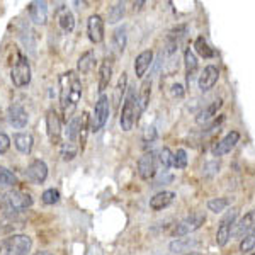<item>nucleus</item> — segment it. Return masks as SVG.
Instances as JSON below:
<instances>
[{"label": "nucleus", "mask_w": 255, "mask_h": 255, "mask_svg": "<svg viewBox=\"0 0 255 255\" xmlns=\"http://www.w3.org/2000/svg\"><path fill=\"white\" fill-rule=\"evenodd\" d=\"M255 249V228L252 230L250 233H247V235L242 238V242H240V252H250V250H254Z\"/></svg>", "instance_id": "nucleus-39"}, {"label": "nucleus", "mask_w": 255, "mask_h": 255, "mask_svg": "<svg viewBox=\"0 0 255 255\" xmlns=\"http://www.w3.org/2000/svg\"><path fill=\"white\" fill-rule=\"evenodd\" d=\"M113 70H114L113 60L106 58L104 61H102L101 68H99V89H97L101 96H104L106 89L109 87L111 80H113Z\"/></svg>", "instance_id": "nucleus-17"}, {"label": "nucleus", "mask_w": 255, "mask_h": 255, "mask_svg": "<svg viewBox=\"0 0 255 255\" xmlns=\"http://www.w3.org/2000/svg\"><path fill=\"white\" fill-rule=\"evenodd\" d=\"M155 139H157V129H155L153 126H148L145 129V133H143V141H145V143H153Z\"/></svg>", "instance_id": "nucleus-44"}, {"label": "nucleus", "mask_w": 255, "mask_h": 255, "mask_svg": "<svg viewBox=\"0 0 255 255\" xmlns=\"http://www.w3.org/2000/svg\"><path fill=\"white\" fill-rule=\"evenodd\" d=\"M60 106L61 113L65 116V121H70L75 114L79 102L82 97V80L77 75V72L70 70L60 77Z\"/></svg>", "instance_id": "nucleus-1"}, {"label": "nucleus", "mask_w": 255, "mask_h": 255, "mask_svg": "<svg viewBox=\"0 0 255 255\" xmlns=\"http://www.w3.org/2000/svg\"><path fill=\"white\" fill-rule=\"evenodd\" d=\"M87 34L92 43H101L104 39V20L99 14L90 15L87 20Z\"/></svg>", "instance_id": "nucleus-13"}, {"label": "nucleus", "mask_w": 255, "mask_h": 255, "mask_svg": "<svg viewBox=\"0 0 255 255\" xmlns=\"http://www.w3.org/2000/svg\"><path fill=\"white\" fill-rule=\"evenodd\" d=\"M218 79H220V70H218L215 65H208V67L203 70V73L199 75L201 92H208V90H211L216 85Z\"/></svg>", "instance_id": "nucleus-15"}, {"label": "nucleus", "mask_w": 255, "mask_h": 255, "mask_svg": "<svg viewBox=\"0 0 255 255\" xmlns=\"http://www.w3.org/2000/svg\"><path fill=\"white\" fill-rule=\"evenodd\" d=\"M221 106H223V101H221V99H218V101L211 102L209 106H206V108H204L199 114H197V118H196L197 125H204V123H208L209 119L215 118V114L218 113V109H220Z\"/></svg>", "instance_id": "nucleus-24"}, {"label": "nucleus", "mask_w": 255, "mask_h": 255, "mask_svg": "<svg viewBox=\"0 0 255 255\" xmlns=\"http://www.w3.org/2000/svg\"><path fill=\"white\" fill-rule=\"evenodd\" d=\"M194 49L196 53L199 56H203V58H213V56L216 55L215 49H213L211 46L208 44V41L203 38V36H199L196 41H194Z\"/></svg>", "instance_id": "nucleus-30"}, {"label": "nucleus", "mask_w": 255, "mask_h": 255, "mask_svg": "<svg viewBox=\"0 0 255 255\" xmlns=\"http://www.w3.org/2000/svg\"><path fill=\"white\" fill-rule=\"evenodd\" d=\"M138 174L143 180H150L153 179L157 174V162H155V153H145L143 157H139L138 160Z\"/></svg>", "instance_id": "nucleus-11"}, {"label": "nucleus", "mask_w": 255, "mask_h": 255, "mask_svg": "<svg viewBox=\"0 0 255 255\" xmlns=\"http://www.w3.org/2000/svg\"><path fill=\"white\" fill-rule=\"evenodd\" d=\"M41 201H43L44 204H48V206L56 204L60 201V192L56 191V189H46V191L41 194Z\"/></svg>", "instance_id": "nucleus-40"}, {"label": "nucleus", "mask_w": 255, "mask_h": 255, "mask_svg": "<svg viewBox=\"0 0 255 255\" xmlns=\"http://www.w3.org/2000/svg\"><path fill=\"white\" fill-rule=\"evenodd\" d=\"M9 148H10V138L7 136L5 133H2V131H0V155L7 153V151H9Z\"/></svg>", "instance_id": "nucleus-43"}, {"label": "nucleus", "mask_w": 255, "mask_h": 255, "mask_svg": "<svg viewBox=\"0 0 255 255\" xmlns=\"http://www.w3.org/2000/svg\"><path fill=\"white\" fill-rule=\"evenodd\" d=\"M158 160H160V165L163 167V172L167 170V168L172 167V160H174V153L170 151V148L163 146L162 150L158 151Z\"/></svg>", "instance_id": "nucleus-38"}, {"label": "nucleus", "mask_w": 255, "mask_h": 255, "mask_svg": "<svg viewBox=\"0 0 255 255\" xmlns=\"http://www.w3.org/2000/svg\"><path fill=\"white\" fill-rule=\"evenodd\" d=\"M133 5H134V10H136V9H141V5H145V2H134Z\"/></svg>", "instance_id": "nucleus-47"}, {"label": "nucleus", "mask_w": 255, "mask_h": 255, "mask_svg": "<svg viewBox=\"0 0 255 255\" xmlns=\"http://www.w3.org/2000/svg\"><path fill=\"white\" fill-rule=\"evenodd\" d=\"M0 123H2V109H0Z\"/></svg>", "instance_id": "nucleus-49"}, {"label": "nucleus", "mask_w": 255, "mask_h": 255, "mask_svg": "<svg viewBox=\"0 0 255 255\" xmlns=\"http://www.w3.org/2000/svg\"><path fill=\"white\" fill-rule=\"evenodd\" d=\"M34 204V199L29 192L24 191H9L2 197V208L7 213H19L24 209H29Z\"/></svg>", "instance_id": "nucleus-4"}, {"label": "nucleus", "mask_w": 255, "mask_h": 255, "mask_svg": "<svg viewBox=\"0 0 255 255\" xmlns=\"http://www.w3.org/2000/svg\"><path fill=\"white\" fill-rule=\"evenodd\" d=\"M94 67H96V53L90 49V51H85L77 61V73L87 75V73L92 72Z\"/></svg>", "instance_id": "nucleus-22"}, {"label": "nucleus", "mask_w": 255, "mask_h": 255, "mask_svg": "<svg viewBox=\"0 0 255 255\" xmlns=\"http://www.w3.org/2000/svg\"><path fill=\"white\" fill-rule=\"evenodd\" d=\"M126 27L125 26H121V27H118L116 31H114V34H113V48H114V51L116 53H123L125 51V48H126Z\"/></svg>", "instance_id": "nucleus-29"}, {"label": "nucleus", "mask_w": 255, "mask_h": 255, "mask_svg": "<svg viewBox=\"0 0 255 255\" xmlns=\"http://www.w3.org/2000/svg\"><path fill=\"white\" fill-rule=\"evenodd\" d=\"M79 134H80V116H73L67 123V129H65V138L70 143H77L79 141Z\"/></svg>", "instance_id": "nucleus-25"}, {"label": "nucleus", "mask_w": 255, "mask_h": 255, "mask_svg": "<svg viewBox=\"0 0 255 255\" xmlns=\"http://www.w3.org/2000/svg\"><path fill=\"white\" fill-rule=\"evenodd\" d=\"M151 61H153V51L151 49H145L136 56L134 60V73H136L138 79H143L146 73V70L150 68Z\"/></svg>", "instance_id": "nucleus-19"}, {"label": "nucleus", "mask_w": 255, "mask_h": 255, "mask_svg": "<svg viewBox=\"0 0 255 255\" xmlns=\"http://www.w3.org/2000/svg\"><path fill=\"white\" fill-rule=\"evenodd\" d=\"M255 228V209L250 213H247V215L242 218L240 221L235 225V228H233V237L235 238H244L247 233H250L252 230Z\"/></svg>", "instance_id": "nucleus-18"}, {"label": "nucleus", "mask_w": 255, "mask_h": 255, "mask_svg": "<svg viewBox=\"0 0 255 255\" xmlns=\"http://www.w3.org/2000/svg\"><path fill=\"white\" fill-rule=\"evenodd\" d=\"M174 199H175V194L172 191H162L150 199V208L153 209V211H160V209L170 206V204L174 203Z\"/></svg>", "instance_id": "nucleus-21"}, {"label": "nucleus", "mask_w": 255, "mask_h": 255, "mask_svg": "<svg viewBox=\"0 0 255 255\" xmlns=\"http://www.w3.org/2000/svg\"><path fill=\"white\" fill-rule=\"evenodd\" d=\"M29 17L36 26H44L48 22V3L41 2V0H36V2H31L29 7Z\"/></svg>", "instance_id": "nucleus-14"}, {"label": "nucleus", "mask_w": 255, "mask_h": 255, "mask_svg": "<svg viewBox=\"0 0 255 255\" xmlns=\"http://www.w3.org/2000/svg\"><path fill=\"white\" fill-rule=\"evenodd\" d=\"M199 242L197 240H191V238H177L170 244V250L172 252H184V250H191L192 247H197Z\"/></svg>", "instance_id": "nucleus-33"}, {"label": "nucleus", "mask_w": 255, "mask_h": 255, "mask_svg": "<svg viewBox=\"0 0 255 255\" xmlns=\"http://www.w3.org/2000/svg\"><path fill=\"white\" fill-rule=\"evenodd\" d=\"M184 63H186L187 85H191V82H192V75H194L196 70H197V58H196L194 51H192L191 48H187V49H186V53H184Z\"/></svg>", "instance_id": "nucleus-26"}, {"label": "nucleus", "mask_w": 255, "mask_h": 255, "mask_svg": "<svg viewBox=\"0 0 255 255\" xmlns=\"http://www.w3.org/2000/svg\"><path fill=\"white\" fill-rule=\"evenodd\" d=\"M172 167L175 168H186L187 167V153L186 150L179 148L174 153V160H172Z\"/></svg>", "instance_id": "nucleus-41"}, {"label": "nucleus", "mask_w": 255, "mask_h": 255, "mask_svg": "<svg viewBox=\"0 0 255 255\" xmlns=\"http://www.w3.org/2000/svg\"><path fill=\"white\" fill-rule=\"evenodd\" d=\"M139 102L138 96L134 90H129V94L125 99V106L121 109V116H119V125H121L123 131H131L133 126L138 123L139 119Z\"/></svg>", "instance_id": "nucleus-2"}, {"label": "nucleus", "mask_w": 255, "mask_h": 255, "mask_svg": "<svg viewBox=\"0 0 255 255\" xmlns=\"http://www.w3.org/2000/svg\"><path fill=\"white\" fill-rule=\"evenodd\" d=\"M172 180H174V177H172V175L160 177V179L155 180V184H153V186H162V184H165V182H172Z\"/></svg>", "instance_id": "nucleus-46"}, {"label": "nucleus", "mask_w": 255, "mask_h": 255, "mask_svg": "<svg viewBox=\"0 0 255 255\" xmlns=\"http://www.w3.org/2000/svg\"><path fill=\"white\" fill-rule=\"evenodd\" d=\"M89 131H90V116L87 111H84L80 114V134H79V148L82 151H84L85 143H87Z\"/></svg>", "instance_id": "nucleus-27"}, {"label": "nucleus", "mask_w": 255, "mask_h": 255, "mask_svg": "<svg viewBox=\"0 0 255 255\" xmlns=\"http://www.w3.org/2000/svg\"><path fill=\"white\" fill-rule=\"evenodd\" d=\"M238 216V209L233 208L232 211H228L223 216V220L220 221V226H218V232H216V244L218 247H225L228 244L230 235H232V226L235 223Z\"/></svg>", "instance_id": "nucleus-8"}, {"label": "nucleus", "mask_w": 255, "mask_h": 255, "mask_svg": "<svg viewBox=\"0 0 255 255\" xmlns=\"http://www.w3.org/2000/svg\"><path fill=\"white\" fill-rule=\"evenodd\" d=\"M186 255H199V254H196V252H192V254H186Z\"/></svg>", "instance_id": "nucleus-50"}, {"label": "nucleus", "mask_w": 255, "mask_h": 255, "mask_svg": "<svg viewBox=\"0 0 255 255\" xmlns=\"http://www.w3.org/2000/svg\"><path fill=\"white\" fill-rule=\"evenodd\" d=\"M125 12H126V5L125 2H116L108 12V20L109 24H116L119 22L123 17H125Z\"/></svg>", "instance_id": "nucleus-32"}, {"label": "nucleus", "mask_w": 255, "mask_h": 255, "mask_svg": "<svg viewBox=\"0 0 255 255\" xmlns=\"http://www.w3.org/2000/svg\"><path fill=\"white\" fill-rule=\"evenodd\" d=\"M56 20H58L61 32H65V34H70V32H73V29H75V17H73L72 10L68 7L65 5L58 7V10H56Z\"/></svg>", "instance_id": "nucleus-16"}, {"label": "nucleus", "mask_w": 255, "mask_h": 255, "mask_svg": "<svg viewBox=\"0 0 255 255\" xmlns=\"http://www.w3.org/2000/svg\"><path fill=\"white\" fill-rule=\"evenodd\" d=\"M34 255H53L51 252H46V250H41V252H36Z\"/></svg>", "instance_id": "nucleus-48"}, {"label": "nucleus", "mask_w": 255, "mask_h": 255, "mask_svg": "<svg viewBox=\"0 0 255 255\" xmlns=\"http://www.w3.org/2000/svg\"><path fill=\"white\" fill-rule=\"evenodd\" d=\"M17 184V177L7 170L5 167H0V187H14Z\"/></svg>", "instance_id": "nucleus-36"}, {"label": "nucleus", "mask_w": 255, "mask_h": 255, "mask_svg": "<svg viewBox=\"0 0 255 255\" xmlns=\"http://www.w3.org/2000/svg\"><path fill=\"white\" fill-rule=\"evenodd\" d=\"M204 221H206V213H203V211L192 213V215L186 216L182 221H179V223L175 225L172 235L177 237V238H182V237H186V235H191V233H194L196 230H199L201 226L204 225Z\"/></svg>", "instance_id": "nucleus-6"}, {"label": "nucleus", "mask_w": 255, "mask_h": 255, "mask_svg": "<svg viewBox=\"0 0 255 255\" xmlns=\"http://www.w3.org/2000/svg\"><path fill=\"white\" fill-rule=\"evenodd\" d=\"M7 119H9L10 126H14L15 129H22V128L27 126V121H29V116H27L26 109L22 108L17 102L9 106L7 109Z\"/></svg>", "instance_id": "nucleus-10"}, {"label": "nucleus", "mask_w": 255, "mask_h": 255, "mask_svg": "<svg viewBox=\"0 0 255 255\" xmlns=\"http://www.w3.org/2000/svg\"><path fill=\"white\" fill-rule=\"evenodd\" d=\"M26 175L32 184H43L48 177V165L43 160H32L26 168Z\"/></svg>", "instance_id": "nucleus-12"}, {"label": "nucleus", "mask_w": 255, "mask_h": 255, "mask_svg": "<svg viewBox=\"0 0 255 255\" xmlns=\"http://www.w3.org/2000/svg\"><path fill=\"white\" fill-rule=\"evenodd\" d=\"M111 114V108H109V99L106 96H101L99 101L96 102V108H94V114H92V121H90V131L97 133L102 128L106 126Z\"/></svg>", "instance_id": "nucleus-7"}, {"label": "nucleus", "mask_w": 255, "mask_h": 255, "mask_svg": "<svg viewBox=\"0 0 255 255\" xmlns=\"http://www.w3.org/2000/svg\"><path fill=\"white\" fill-rule=\"evenodd\" d=\"M10 80L14 84V87L17 89H22V87H27L31 82V65H29V60L27 56L24 55H17V61L14 63V67L10 70Z\"/></svg>", "instance_id": "nucleus-5"}, {"label": "nucleus", "mask_w": 255, "mask_h": 255, "mask_svg": "<svg viewBox=\"0 0 255 255\" xmlns=\"http://www.w3.org/2000/svg\"><path fill=\"white\" fill-rule=\"evenodd\" d=\"M184 94H186V90L180 84H174L172 85V97H177V99H182Z\"/></svg>", "instance_id": "nucleus-45"}, {"label": "nucleus", "mask_w": 255, "mask_h": 255, "mask_svg": "<svg viewBox=\"0 0 255 255\" xmlns=\"http://www.w3.org/2000/svg\"><path fill=\"white\" fill-rule=\"evenodd\" d=\"M31 247L29 235H12L0 240V255H27Z\"/></svg>", "instance_id": "nucleus-3"}, {"label": "nucleus", "mask_w": 255, "mask_h": 255, "mask_svg": "<svg viewBox=\"0 0 255 255\" xmlns=\"http://www.w3.org/2000/svg\"><path fill=\"white\" fill-rule=\"evenodd\" d=\"M126 87H128V75L123 73L116 84V89H114V106H119L123 102V97L126 94Z\"/></svg>", "instance_id": "nucleus-34"}, {"label": "nucleus", "mask_w": 255, "mask_h": 255, "mask_svg": "<svg viewBox=\"0 0 255 255\" xmlns=\"http://www.w3.org/2000/svg\"><path fill=\"white\" fill-rule=\"evenodd\" d=\"M150 96H151V79L143 80L141 89H139V96H138V102H139V111H145L148 102H150Z\"/></svg>", "instance_id": "nucleus-28"}, {"label": "nucleus", "mask_w": 255, "mask_h": 255, "mask_svg": "<svg viewBox=\"0 0 255 255\" xmlns=\"http://www.w3.org/2000/svg\"><path fill=\"white\" fill-rule=\"evenodd\" d=\"M230 206V199L228 197H216V199H211L208 203V208H209V211H213V213H223L226 208Z\"/></svg>", "instance_id": "nucleus-37"}, {"label": "nucleus", "mask_w": 255, "mask_h": 255, "mask_svg": "<svg viewBox=\"0 0 255 255\" xmlns=\"http://www.w3.org/2000/svg\"><path fill=\"white\" fill-rule=\"evenodd\" d=\"M46 131L51 145H60L61 139V119L55 109H48L46 113Z\"/></svg>", "instance_id": "nucleus-9"}, {"label": "nucleus", "mask_w": 255, "mask_h": 255, "mask_svg": "<svg viewBox=\"0 0 255 255\" xmlns=\"http://www.w3.org/2000/svg\"><path fill=\"white\" fill-rule=\"evenodd\" d=\"M238 139H240V133H238V131H230V133L218 143V146H215V153L218 157H221V155H225V153H230V151L235 148Z\"/></svg>", "instance_id": "nucleus-20"}, {"label": "nucleus", "mask_w": 255, "mask_h": 255, "mask_svg": "<svg viewBox=\"0 0 255 255\" xmlns=\"http://www.w3.org/2000/svg\"><path fill=\"white\" fill-rule=\"evenodd\" d=\"M34 145V139L29 133H15L14 134V146L17 148L22 155H29Z\"/></svg>", "instance_id": "nucleus-23"}, {"label": "nucleus", "mask_w": 255, "mask_h": 255, "mask_svg": "<svg viewBox=\"0 0 255 255\" xmlns=\"http://www.w3.org/2000/svg\"><path fill=\"white\" fill-rule=\"evenodd\" d=\"M80 151V148L77 143H70V141H65L63 145H61V158L65 160V162H72L73 158L77 157V153Z\"/></svg>", "instance_id": "nucleus-35"}, {"label": "nucleus", "mask_w": 255, "mask_h": 255, "mask_svg": "<svg viewBox=\"0 0 255 255\" xmlns=\"http://www.w3.org/2000/svg\"><path fill=\"white\" fill-rule=\"evenodd\" d=\"M20 39H22L24 46L27 48V51H29L31 55H36V36L31 27H22V31H20Z\"/></svg>", "instance_id": "nucleus-31"}, {"label": "nucleus", "mask_w": 255, "mask_h": 255, "mask_svg": "<svg viewBox=\"0 0 255 255\" xmlns=\"http://www.w3.org/2000/svg\"><path fill=\"white\" fill-rule=\"evenodd\" d=\"M187 32V26L186 24H182V26H177L174 27V29H170V32H168V38L167 39H172V41H177L179 38H182L184 34Z\"/></svg>", "instance_id": "nucleus-42"}]
</instances>
